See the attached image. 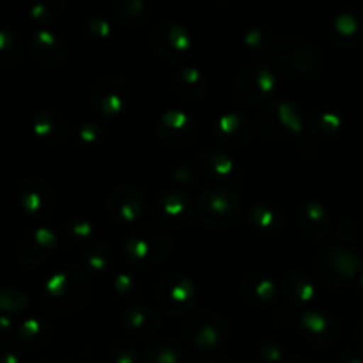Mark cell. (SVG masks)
I'll return each mask as SVG.
<instances>
[{
    "instance_id": "obj_1",
    "label": "cell",
    "mask_w": 363,
    "mask_h": 363,
    "mask_svg": "<svg viewBox=\"0 0 363 363\" xmlns=\"http://www.w3.org/2000/svg\"><path fill=\"white\" fill-rule=\"evenodd\" d=\"M92 298L89 275L77 266H66L53 273L41 289V307L55 315H73L84 311Z\"/></svg>"
},
{
    "instance_id": "obj_2",
    "label": "cell",
    "mask_w": 363,
    "mask_h": 363,
    "mask_svg": "<svg viewBox=\"0 0 363 363\" xmlns=\"http://www.w3.org/2000/svg\"><path fill=\"white\" fill-rule=\"evenodd\" d=\"M273 60L280 74L291 80L312 78L323 69V55L318 46L296 32H291L277 41Z\"/></svg>"
},
{
    "instance_id": "obj_3",
    "label": "cell",
    "mask_w": 363,
    "mask_h": 363,
    "mask_svg": "<svg viewBox=\"0 0 363 363\" xmlns=\"http://www.w3.org/2000/svg\"><path fill=\"white\" fill-rule=\"evenodd\" d=\"M243 213L240 194L229 184H208L202 188L195 202V215L199 222L213 230L229 229Z\"/></svg>"
},
{
    "instance_id": "obj_4",
    "label": "cell",
    "mask_w": 363,
    "mask_h": 363,
    "mask_svg": "<svg viewBox=\"0 0 363 363\" xmlns=\"http://www.w3.org/2000/svg\"><path fill=\"white\" fill-rule=\"evenodd\" d=\"M362 266V259L357 252L333 241L318 252L314 272L325 287L332 291H344L358 279Z\"/></svg>"
},
{
    "instance_id": "obj_5",
    "label": "cell",
    "mask_w": 363,
    "mask_h": 363,
    "mask_svg": "<svg viewBox=\"0 0 363 363\" xmlns=\"http://www.w3.org/2000/svg\"><path fill=\"white\" fill-rule=\"evenodd\" d=\"M172 252V240L162 227L138 225L124 240V257L133 269L151 272L167 261Z\"/></svg>"
},
{
    "instance_id": "obj_6",
    "label": "cell",
    "mask_w": 363,
    "mask_h": 363,
    "mask_svg": "<svg viewBox=\"0 0 363 363\" xmlns=\"http://www.w3.org/2000/svg\"><path fill=\"white\" fill-rule=\"evenodd\" d=\"M255 130L266 142H289L300 138L303 116L300 106L287 98H275L266 103L255 121Z\"/></svg>"
},
{
    "instance_id": "obj_7",
    "label": "cell",
    "mask_w": 363,
    "mask_h": 363,
    "mask_svg": "<svg viewBox=\"0 0 363 363\" xmlns=\"http://www.w3.org/2000/svg\"><path fill=\"white\" fill-rule=\"evenodd\" d=\"M277 91V74L259 59H250L236 71L233 78V96L248 106L273 101Z\"/></svg>"
},
{
    "instance_id": "obj_8",
    "label": "cell",
    "mask_w": 363,
    "mask_h": 363,
    "mask_svg": "<svg viewBox=\"0 0 363 363\" xmlns=\"http://www.w3.org/2000/svg\"><path fill=\"white\" fill-rule=\"evenodd\" d=\"M230 328L225 315L220 312L204 311L190 315L183 328L186 344L202 353H213L229 342Z\"/></svg>"
},
{
    "instance_id": "obj_9",
    "label": "cell",
    "mask_w": 363,
    "mask_h": 363,
    "mask_svg": "<svg viewBox=\"0 0 363 363\" xmlns=\"http://www.w3.org/2000/svg\"><path fill=\"white\" fill-rule=\"evenodd\" d=\"M151 45L158 59L167 64H179L194 48L190 28L172 18H163L152 27Z\"/></svg>"
},
{
    "instance_id": "obj_10",
    "label": "cell",
    "mask_w": 363,
    "mask_h": 363,
    "mask_svg": "<svg viewBox=\"0 0 363 363\" xmlns=\"http://www.w3.org/2000/svg\"><path fill=\"white\" fill-rule=\"evenodd\" d=\"M156 300L162 311L174 318H183L197 305V287L183 273H165L156 284Z\"/></svg>"
},
{
    "instance_id": "obj_11",
    "label": "cell",
    "mask_w": 363,
    "mask_h": 363,
    "mask_svg": "<svg viewBox=\"0 0 363 363\" xmlns=\"http://www.w3.org/2000/svg\"><path fill=\"white\" fill-rule=\"evenodd\" d=\"M151 211L160 227L181 229L195 215V202L184 188L169 186L156 195Z\"/></svg>"
},
{
    "instance_id": "obj_12",
    "label": "cell",
    "mask_w": 363,
    "mask_h": 363,
    "mask_svg": "<svg viewBox=\"0 0 363 363\" xmlns=\"http://www.w3.org/2000/svg\"><path fill=\"white\" fill-rule=\"evenodd\" d=\"M105 211L119 225L135 229L147 211L145 191L137 184H121L105 199Z\"/></svg>"
},
{
    "instance_id": "obj_13",
    "label": "cell",
    "mask_w": 363,
    "mask_h": 363,
    "mask_svg": "<svg viewBox=\"0 0 363 363\" xmlns=\"http://www.w3.org/2000/svg\"><path fill=\"white\" fill-rule=\"evenodd\" d=\"M59 248V238L50 227L38 225L27 229L16 241L14 255L23 268H41Z\"/></svg>"
},
{
    "instance_id": "obj_14",
    "label": "cell",
    "mask_w": 363,
    "mask_h": 363,
    "mask_svg": "<svg viewBox=\"0 0 363 363\" xmlns=\"http://www.w3.org/2000/svg\"><path fill=\"white\" fill-rule=\"evenodd\" d=\"M131 84L123 74H106L92 87L91 105L103 117H119L130 106Z\"/></svg>"
},
{
    "instance_id": "obj_15",
    "label": "cell",
    "mask_w": 363,
    "mask_h": 363,
    "mask_svg": "<svg viewBox=\"0 0 363 363\" xmlns=\"http://www.w3.org/2000/svg\"><path fill=\"white\" fill-rule=\"evenodd\" d=\"M16 201L21 211L32 218H48L57 208L55 188L43 177H27L16 188Z\"/></svg>"
},
{
    "instance_id": "obj_16",
    "label": "cell",
    "mask_w": 363,
    "mask_h": 363,
    "mask_svg": "<svg viewBox=\"0 0 363 363\" xmlns=\"http://www.w3.org/2000/svg\"><path fill=\"white\" fill-rule=\"evenodd\" d=\"M155 133L162 144L170 147H184L197 138L199 124L184 110L169 108L156 119Z\"/></svg>"
},
{
    "instance_id": "obj_17",
    "label": "cell",
    "mask_w": 363,
    "mask_h": 363,
    "mask_svg": "<svg viewBox=\"0 0 363 363\" xmlns=\"http://www.w3.org/2000/svg\"><path fill=\"white\" fill-rule=\"evenodd\" d=\"M298 330L305 342L318 350L332 347L340 333L337 319L321 308H305L298 319Z\"/></svg>"
},
{
    "instance_id": "obj_18",
    "label": "cell",
    "mask_w": 363,
    "mask_h": 363,
    "mask_svg": "<svg viewBox=\"0 0 363 363\" xmlns=\"http://www.w3.org/2000/svg\"><path fill=\"white\" fill-rule=\"evenodd\" d=\"M197 170L216 184H227L240 170V163L229 151L215 145L202 147L197 155Z\"/></svg>"
},
{
    "instance_id": "obj_19",
    "label": "cell",
    "mask_w": 363,
    "mask_h": 363,
    "mask_svg": "<svg viewBox=\"0 0 363 363\" xmlns=\"http://www.w3.org/2000/svg\"><path fill=\"white\" fill-rule=\"evenodd\" d=\"M328 38L337 48H354L363 43V11L342 9L330 20Z\"/></svg>"
},
{
    "instance_id": "obj_20",
    "label": "cell",
    "mask_w": 363,
    "mask_h": 363,
    "mask_svg": "<svg viewBox=\"0 0 363 363\" xmlns=\"http://www.w3.org/2000/svg\"><path fill=\"white\" fill-rule=\"evenodd\" d=\"M30 130L34 137L45 145H62L71 135L69 123L55 108H39L30 117Z\"/></svg>"
},
{
    "instance_id": "obj_21",
    "label": "cell",
    "mask_w": 363,
    "mask_h": 363,
    "mask_svg": "<svg viewBox=\"0 0 363 363\" xmlns=\"http://www.w3.org/2000/svg\"><path fill=\"white\" fill-rule=\"evenodd\" d=\"M254 121L241 112H225L213 124L216 142L227 147H241L250 142L254 135Z\"/></svg>"
},
{
    "instance_id": "obj_22",
    "label": "cell",
    "mask_w": 363,
    "mask_h": 363,
    "mask_svg": "<svg viewBox=\"0 0 363 363\" xmlns=\"http://www.w3.org/2000/svg\"><path fill=\"white\" fill-rule=\"evenodd\" d=\"M296 222L301 234L311 241H323L332 230V215L328 208L314 199L301 202L296 211Z\"/></svg>"
},
{
    "instance_id": "obj_23",
    "label": "cell",
    "mask_w": 363,
    "mask_h": 363,
    "mask_svg": "<svg viewBox=\"0 0 363 363\" xmlns=\"http://www.w3.org/2000/svg\"><path fill=\"white\" fill-rule=\"evenodd\" d=\"M32 59L45 67H59L66 59V45L57 32L50 28H35L28 39Z\"/></svg>"
},
{
    "instance_id": "obj_24",
    "label": "cell",
    "mask_w": 363,
    "mask_h": 363,
    "mask_svg": "<svg viewBox=\"0 0 363 363\" xmlns=\"http://www.w3.org/2000/svg\"><path fill=\"white\" fill-rule=\"evenodd\" d=\"M241 298L252 308H269L277 300V284L264 272L245 273L240 284Z\"/></svg>"
},
{
    "instance_id": "obj_25",
    "label": "cell",
    "mask_w": 363,
    "mask_h": 363,
    "mask_svg": "<svg viewBox=\"0 0 363 363\" xmlns=\"http://www.w3.org/2000/svg\"><path fill=\"white\" fill-rule=\"evenodd\" d=\"M248 227L262 238H277L286 229V215L272 202H257L247 215Z\"/></svg>"
},
{
    "instance_id": "obj_26",
    "label": "cell",
    "mask_w": 363,
    "mask_h": 363,
    "mask_svg": "<svg viewBox=\"0 0 363 363\" xmlns=\"http://www.w3.org/2000/svg\"><path fill=\"white\" fill-rule=\"evenodd\" d=\"M172 87L181 99L188 103H197L208 96L209 80L199 67L183 66L174 73Z\"/></svg>"
},
{
    "instance_id": "obj_27",
    "label": "cell",
    "mask_w": 363,
    "mask_h": 363,
    "mask_svg": "<svg viewBox=\"0 0 363 363\" xmlns=\"http://www.w3.org/2000/svg\"><path fill=\"white\" fill-rule=\"evenodd\" d=\"M123 325L138 339H151L162 328V314L151 305H133L123 315Z\"/></svg>"
},
{
    "instance_id": "obj_28",
    "label": "cell",
    "mask_w": 363,
    "mask_h": 363,
    "mask_svg": "<svg viewBox=\"0 0 363 363\" xmlns=\"http://www.w3.org/2000/svg\"><path fill=\"white\" fill-rule=\"evenodd\" d=\"M53 337V325L45 315H30L14 332V340L21 350L38 351Z\"/></svg>"
},
{
    "instance_id": "obj_29",
    "label": "cell",
    "mask_w": 363,
    "mask_h": 363,
    "mask_svg": "<svg viewBox=\"0 0 363 363\" xmlns=\"http://www.w3.org/2000/svg\"><path fill=\"white\" fill-rule=\"evenodd\" d=\"M308 133L315 140H332L344 130V117L332 106H318L307 117Z\"/></svg>"
},
{
    "instance_id": "obj_30",
    "label": "cell",
    "mask_w": 363,
    "mask_h": 363,
    "mask_svg": "<svg viewBox=\"0 0 363 363\" xmlns=\"http://www.w3.org/2000/svg\"><path fill=\"white\" fill-rule=\"evenodd\" d=\"M284 300L289 307H305L315 296V286L312 277L305 269H291L282 282Z\"/></svg>"
},
{
    "instance_id": "obj_31",
    "label": "cell",
    "mask_w": 363,
    "mask_h": 363,
    "mask_svg": "<svg viewBox=\"0 0 363 363\" xmlns=\"http://www.w3.org/2000/svg\"><path fill=\"white\" fill-rule=\"evenodd\" d=\"M96 225L89 216L77 215L67 218L62 223V229H60V236L66 241L67 245H73V247H87V245L94 243L96 241Z\"/></svg>"
},
{
    "instance_id": "obj_32",
    "label": "cell",
    "mask_w": 363,
    "mask_h": 363,
    "mask_svg": "<svg viewBox=\"0 0 363 363\" xmlns=\"http://www.w3.org/2000/svg\"><path fill=\"white\" fill-rule=\"evenodd\" d=\"M82 262H84L85 269H89L91 273H106L116 264V250L106 241L96 240L94 243L84 248Z\"/></svg>"
},
{
    "instance_id": "obj_33",
    "label": "cell",
    "mask_w": 363,
    "mask_h": 363,
    "mask_svg": "<svg viewBox=\"0 0 363 363\" xmlns=\"http://www.w3.org/2000/svg\"><path fill=\"white\" fill-rule=\"evenodd\" d=\"M144 363H184V351L177 340L155 339L145 346L144 350Z\"/></svg>"
},
{
    "instance_id": "obj_34",
    "label": "cell",
    "mask_w": 363,
    "mask_h": 363,
    "mask_svg": "<svg viewBox=\"0 0 363 363\" xmlns=\"http://www.w3.org/2000/svg\"><path fill=\"white\" fill-rule=\"evenodd\" d=\"M112 13L113 18L124 27H138L147 21L151 14V4L147 0H117Z\"/></svg>"
},
{
    "instance_id": "obj_35",
    "label": "cell",
    "mask_w": 363,
    "mask_h": 363,
    "mask_svg": "<svg viewBox=\"0 0 363 363\" xmlns=\"http://www.w3.org/2000/svg\"><path fill=\"white\" fill-rule=\"evenodd\" d=\"M23 55V43L16 28H0V64L6 67L16 66Z\"/></svg>"
},
{
    "instance_id": "obj_36",
    "label": "cell",
    "mask_w": 363,
    "mask_h": 363,
    "mask_svg": "<svg viewBox=\"0 0 363 363\" xmlns=\"http://www.w3.org/2000/svg\"><path fill=\"white\" fill-rule=\"evenodd\" d=\"M277 43L273 41V32L266 25H252L243 34V46L248 53L259 57L266 55L275 48Z\"/></svg>"
},
{
    "instance_id": "obj_37",
    "label": "cell",
    "mask_w": 363,
    "mask_h": 363,
    "mask_svg": "<svg viewBox=\"0 0 363 363\" xmlns=\"http://www.w3.org/2000/svg\"><path fill=\"white\" fill-rule=\"evenodd\" d=\"M112 291L119 301H123V303H133L140 296L142 284L135 273L119 272L113 277Z\"/></svg>"
},
{
    "instance_id": "obj_38",
    "label": "cell",
    "mask_w": 363,
    "mask_h": 363,
    "mask_svg": "<svg viewBox=\"0 0 363 363\" xmlns=\"http://www.w3.org/2000/svg\"><path fill=\"white\" fill-rule=\"evenodd\" d=\"M0 308H2V314L16 318V315L27 312L28 300L21 291L14 289V287H2L0 289Z\"/></svg>"
},
{
    "instance_id": "obj_39",
    "label": "cell",
    "mask_w": 363,
    "mask_h": 363,
    "mask_svg": "<svg viewBox=\"0 0 363 363\" xmlns=\"http://www.w3.org/2000/svg\"><path fill=\"white\" fill-rule=\"evenodd\" d=\"M64 9H66V6H64L62 0H38L28 7V16L35 23H48V21L62 16Z\"/></svg>"
},
{
    "instance_id": "obj_40",
    "label": "cell",
    "mask_w": 363,
    "mask_h": 363,
    "mask_svg": "<svg viewBox=\"0 0 363 363\" xmlns=\"http://www.w3.org/2000/svg\"><path fill=\"white\" fill-rule=\"evenodd\" d=\"M255 350H257L261 363H286L289 360L284 342L280 339H275V337H262L257 346H255Z\"/></svg>"
},
{
    "instance_id": "obj_41",
    "label": "cell",
    "mask_w": 363,
    "mask_h": 363,
    "mask_svg": "<svg viewBox=\"0 0 363 363\" xmlns=\"http://www.w3.org/2000/svg\"><path fill=\"white\" fill-rule=\"evenodd\" d=\"M106 137V128L101 123H96V121H87V123H82L80 126L74 131V140L80 147H96V145L101 144Z\"/></svg>"
},
{
    "instance_id": "obj_42",
    "label": "cell",
    "mask_w": 363,
    "mask_h": 363,
    "mask_svg": "<svg viewBox=\"0 0 363 363\" xmlns=\"http://www.w3.org/2000/svg\"><path fill=\"white\" fill-rule=\"evenodd\" d=\"M84 30L92 41H108L112 38V23L106 16H92L85 21Z\"/></svg>"
},
{
    "instance_id": "obj_43",
    "label": "cell",
    "mask_w": 363,
    "mask_h": 363,
    "mask_svg": "<svg viewBox=\"0 0 363 363\" xmlns=\"http://www.w3.org/2000/svg\"><path fill=\"white\" fill-rule=\"evenodd\" d=\"M112 362L113 363H144V357H140L137 347L128 340L113 344L112 347Z\"/></svg>"
},
{
    "instance_id": "obj_44",
    "label": "cell",
    "mask_w": 363,
    "mask_h": 363,
    "mask_svg": "<svg viewBox=\"0 0 363 363\" xmlns=\"http://www.w3.org/2000/svg\"><path fill=\"white\" fill-rule=\"evenodd\" d=\"M333 234H335L337 243L347 245L357 238V222H354L351 216H342V218L337 222L335 229H333Z\"/></svg>"
},
{
    "instance_id": "obj_45",
    "label": "cell",
    "mask_w": 363,
    "mask_h": 363,
    "mask_svg": "<svg viewBox=\"0 0 363 363\" xmlns=\"http://www.w3.org/2000/svg\"><path fill=\"white\" fill-rule=\"evenodd\" d=\"M272 319H273V325H275L277 328L291 330L293 326L298 325L300 315L294 312L293 307H279L275 308V312H273Z\"/></svg>"
},
{
    "instance_id": "obj_46",
    "label": "cell",
    "mask_w": 363,
    "mask_h": 363,
    "mask_svg": "<svg viewBox=\"0 0 363 363\" xmlns=\"http://www.w3.org/2000/svg\"><path fill=\"white\" fill-rule=\"evenodd\" d=\"M172 179L176 181V186H186V184L194 183L195 179V170L191 169L190 163H181L176 169L172 170Z\"/></svg>"
},
{
    "instance_id": "obj_47",
    "label": "cell",
    "mask_w": 363,
    "mask_h": 363,
    "mask_svg": "<svg viewBox=\"0 0 363 363\" xmlns=\"http://www.w3.org/2000/svg\"><path fill=\"white\" fill-rule=\"evenodd\" d=\"M333 363H363V357L353 353V351H342L340 354H337Z\"/></svg>"
},
{
    "instance_id": "obj_48",
    "label": "cell",
    "mask_w": 363,
    "mask_h": 363,
    "mask_svg": "<svg viewBox=\"0 0 363 363\" xmlns=\"http://www.w3.org/2000/svg\"><path fill=\"white\" fill-rule=\"evenodd\" d=\"M13 323H14V318H9V315H6V314H2V318H0V325H2V332L6 337L9 335Z\"/></svg>"
},
{
    "instance_id": "obj_49",
    "label": "cell",
    "mask_w": 363,
    "mask_h": 363,
    "mask_svg": "<svg viewBox=\"0 0 363 363\" xmlns=\"http://www.w3.org/2000/svg\"><path fill=\"white\" fill-rule=\"evenodd\" d=\"M2 363H20V358H18V354L14 351L6 350L2 353Z\"/></svg>"
},
{
    "instance_id": "obj_50",
    "label": "cell",
    "mask_w": 363,
    "mask_h": 363,
    "mask_svg": "<svg viewBox=\"0 0 363 363\" xmlns=\"http://www.w3.org/2000/svg\"><path fill=\"white\" fill-rule=\"evenodd\" d=\"M354 337H357V344H358V347H360V351L363 353V319L360 323H358L357 332H354Z\"/></svg>"
},
{
    "instance_id": "obj_51",
    "label": "cell",
    "mask_w": 363,
    "mask_h": 363,
    "mask_svg": "<svg viewBox=\"0 0 363 363\" xmlns=\"http://www.w3.org/2000/svg\"><path fill=\"white\" fill-rule=\"evenodd\" d=\"M208 363H234V362L230 360L229 357H222V354H216V357H213Z\"/></svg>"
},
{
    "instance_id": "obj_52",
    "label": "cell",
    "mask_w": 363,
    "mask_h": 363,
    "mask_svg": "<svg viewBox=\"0 0 363 363\" xmlns=\"http://www.w3.org/2000/svg\"><path fill=\"white\" fill-rule=\"evenodd\" d=\"M286 363H311L308 360H305V358H289V360H287Z\"/></svg>"
},
{
    "instance_id": "obj_53",
    "label": "cell",
    "mask_w": 363,
    "mask_h": 363,
    "mask_svg": "<svg viewBox=\"0 0 363 363\" xmlns=\"http://www.w3.org/2000/svg\"><path fill=\"white\" fill-rule=\"evenodd\" d=\"M358 284H360V287H362V291H363V266H362V269H360V275H358Z\"/></svg>"
},
{
    "instance_id": "obj_54",
    "label": "cell",
    "mask_w": 363,
    "mask_h": 363,
    "mask_svg": "<svg viewBox=\"0 0 363 363\" xmlns=\"http://www.w3.org/2000/svg\"><path fill=\"white\" fill-rule=\"evenodd\" d=\"M41 363H46V362H41Z\"/></svg>"
}]
</instances>
